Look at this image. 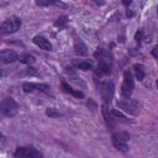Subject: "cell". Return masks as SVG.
<instances>
[{"mask_svg":"<svg viewBox=\"0 0 158 158\" xmlns=\"http://www.w3.org/2000/svg\"><path fill=\"white\" fill-rule=\"evenodd\" d=\"M128 141H130V135L126 131L116 132L112 135V143L115 148L121 152H126L128 149Z\"/></svg>","mask_w":158,"mask_h":158,"instance_id":"cell-1","label":"cell"},{"mask_svg":"<svg viewBox=\"0 0 158 158\" xmlns=\"http://www.w3.org/2000/svg\"><path fill=\"white\" fill-rule=\"evenodd\" d=\"M117 106L122 109L125 112H128L130 115H137L139 112V104L136 99L126 98L125 100L117 101Z\"/></svg>","mask_w":158,"mask_h":158,"instance_id":"cell-2","label":"cell"},{"mask_svg":"<svg viewBox=\"0 0 158 158\" xmlns=\"http://www.w3.org/2000/svg\"><path fill=\"white\" fill-rule=\"evenodd\" d=\"M21 26V20L16 16L9 19V20H5L2 23H1V27H0V32L2 35H9V33H14L16 32Z\"/></svg>","mask_w":158,"mask_h":158,"instance_id":"cell-3","label":"cell"},{"mask_svg":"<svg viewBox=\"0 0 158 158\" xmlns=\"http://www.w3.org/2000/svg\"><path fill=\"white\" fill-rule=\"evenodd\" d=\"M0 109H1V112L7 116V117H12L17 114V110H19V105L16 104V101L11 98H6L1 101V105H0Z\"/></svg>","mask_w":158,"mask_h":158,"instance_id":"cell-4","label":"cell"},{"mask_svg":"<svg viewBox=\"0 0 158 158\" xmlns=\"http://www.w3.org/2000/svg\"><path fill=\"white\" fill-rule=\"evenodd\" d=\"M133 88H135V84H133V75L130 70H126L123 73V83H122V95L125 98H130L132 95V91H133Z\"/></svg>","mask_w":158,"mask_h":158,"instance_id":"cell-5","label":"cell"},{"mask_svg":"<svg viewBox=\"0 0 158 158\" xmlns=\"http://www.w3.org/2000/svg\"><path fill=\"white\" fill-rule=\"evenodd\" d=\"M14 157H16V158H35V157H42V154L33 147H19L15 151Z\"/></svg>","mask_w":158,"mask_h":158,"instance_id":"cell-6","label":"cell"},{"mask_svg":"<svg viewBox=\"0 0 158 158\" xmlns=\"http://www.w3.org/2000/svg\"><path fill=\"white\" fill-rule=\"evenodd\" d=\"M101 98L104 99L105 102H110L114 95V83L112 81H104L100 88Z\"/></svg>","mask_w":158,"mask_h":158,"instance_id":"cell-7","label":"cell"},{"mask_svg":"<svg viewBox=\"0 0 158 158\" xmlns=\"http://www.w3.org/2000/svg\"><path fill=\"white\" fill-rule=\"evenodd\" d=\"M22 89L25 93H31V91H35V90H38V91H42V93H49L51 90V86L47 85V84H37V83H25L22 85Z\"/></svg>","mask_w":158,"mask_h":158,"instance_id":"cell-8","label":"cell"},{"mask_svg":"<svg viewBox=\"0 0 158 158\" xmlns=\"http://www.w3.org/2000/svg\"><path fill=\"white\" fill-rule=\"evenodd\" d=\"M0 58H1V62H2V63H12V62H15L16 59H19L16 52L10 51V49L2 51V52L0 53Z\"/></svg>","mask_w":158,"mask_h":158,"instance_id":"cell-9","label":"cell"},{"mask_svg":"<svg viewBox=\"0 0 158 158\" xmlns=\"http://www.w3.org/2000/svg\"><path fill=\"white\" fill-rule=\"evenodd\" d=\"M33 42L36 46H38L41 49H44V51H51L52 49V44L49 43V41L42 36H36L33 38Z\"/></svg>","mask_w":158,"mask_h":158,"instance_id":"cell-10","label":"cell"},{"mask_svg":"<svg viewBox=\"0 0 158 158\" xmlns=\"http://www.w3.org/2000/svg\"><path fill=\"white\" fill-rule=\"evenodd\" d=\"M62 88H63V90L65 91V93H68V94H70V95H73L74 98H77V99H81V98H84V94L81 93V91H78V90H74L72 86H69L67 83H62Z\"/></svg>","mask_w":158,"mask_h":158,"instance_id":"cell-11","label":"cell"},{"mask_svg":"<svg viewBox=\"0 0 158 158\" xmlns=\"http://www.w3.org/2000/svg\"><path fill=\"white\" fill-rule=\"evenodd\" d=\"M74 49H75V53L79 54V56H84V54H86V52H88L86 46H85L80 40H77V41L74 42Z\"/></svg>","mask_w":158,"mask_h":158,"instance_id":"cell-12","label":"cell"},{"mask_svg":"<svg viewBox=\"0 0 158 158\" xmlns=\"http://www.w3.org/2000/svg\"><path fill=\"white\" fill-rule=\"evenodd\" d=\"M110 73H111L110 65L105 60H100L98 64V74L101 75V74H110Z\"/></svg>","mask_w":158,"mask_h":158,"instance_id":"cell-13","label":"cell"},{"mask_svg":"<svg viewBox=\"0 0 158 158\" xmlns=\"http://www.w3.org/2000/svg\"><path fill=\"white\" fill-rule=\"evenodd\" d=\"M101 111H102V116H104V118H105V122H106L107 127L112 130L115 125H114V122H112V118H111V114H110V115L107 114V109H106V105H105V104L101 106Z\"/></svg>","mask_w":158,"mask_h":158,"instance_id":"cell-14","label":"cell"},{"mask_svg":"<svg viewBox=\"0 0 158 158\" xmlns=\"http://www.w3.org/2000/svg\"><path fill=\"white\" fill-rule=\"evenodd\" d=\"M36 4L41 7L44 6H53V5H63L60 0H36Z\"/></svg>","mask_w":158,"mask_h":158,"instance_id":"cell-15","label":"cell"},{"mask_svg":"<svg viewBox=\"0 0 158 158\" xmlns=\"http://www.w3.org/2000/svg\"><path fill=\"white\" fill-rule=\"evenodd\" d=\"M19 60L21 62V63H25V64H32V63H35V57L33 56H31V54H28V53H25V54H21L20 57H19Z\"/></svg>","mask_w":158,"mask_h":158,"instance_id":"cell-16","label":"cell"},{"mask_svg":"<svg viewBox=\"0 0 158 158\" xmlns=\"http://www.w3.org/2000/svg\"><path fill=\"white\" fill-rule=\"evenodd\" d=\"M135 73H136V78L141 81V80H143V78H144V72H143V67L141 65V64H135Z\"/></svg>","mask_w":158,"mask_h":158,"instance_id":"cell-17","label":"cell"},{"mask_svg":"<svg viewBox=\"0 0 158 158\" xmlns=\"http://www.w3.org/2000/svg\"><path fill=\"white\" fill-rule=\"evenodd\" d=\"M111 116L115 117V118H117V120H120V121H122V122H130V120H128L125 115H122L120 111H117L116 109L111 110Z\"/></svg>","mask_w":158,"mask_h":158,"instance_id":"cell-18","label":"cell"},{"mask_svg":"<svg viewBox=\"0 0 158 158\" xmlns=\"http://www.w3.org/2000/svg\"><path fill=\"white\" fill-rule=\"evenodd\" d=\"M67 22H68L67 16H60V17H58V19L56 20L54 26H56V27H59V28H63V27H65Z\"/></svg>","mask_w":158,"mask_h":158,"instance_id":"cell-19","label":"cell"},{"mask_svg":"<svg viewBox=\"0 0 158 158\" xmlns=\"http://www.w3.org/2000/svg\"><path fill=\"white\" fill-rule=\"evenodd\" d=\"M105 56H109V53L105 49H102V48H98L95 51V53H94V57L95 58H99V59H102Z\"/></svg>","mask_w":158,"mask_h":158,"instance_id":"cell-20","label":"cell"},{"mask_svg":"<svg viewBox=\"0 0 158 158\" xmlns=\"http://www.w3.org/2000/svg\"><path fill=\"white\" fill-rule=\"evenodd\" d=\"M46 115L49 116V117H53V118H57V117L60 116V114H59L56 109H49V107L46 110Z\"/></svg>","mask_w":158,"mask_h":158,"instance_id":"cell-21","label":"cell"},{"mask_svg":"<svg viewBox=\"0 0 158 158\" xmlns=\"http://www.w3.org/2000/svg\"><path fill=\"white\" fill-rule=\"evenodd\" d=\"M78 68L81 69V70H90V69L93 68V65H91V63H89V62H80V63L78 64Z\"/></svg>","mask_w":158,"mask_h":158,"instance_id":"cell-22","label":"cell"},{"mask_svg":"<svg viewBox=\"0 0 158 158\" xmlns=\"http://www.w3.org/2000/svg\"><path fill=\"white\" fill-rule=\"evenodd\" d=\"M142 37H143V31H142V30L137 31V32H136V35H135V40H136V42H137V43H139V42L142 41Z\"/></svg>","mask_w":158,"mask_h":158,"instance_id":"cell-23","label":"cell"},{"mask_svg":"<svg viewBox=\"0 0 158 158\" xmlns=\"http://www.w3.org/2000/svg\"><path fill=\"white\" fill-rule=\"evenodd\" d=\"M86 105H88V107H89V109H90V110H91V111H93V110H95V109H96V104H95V102H94V101H93V100H89V101H88V104H86Z\"/></svg>","mask_w":158,"mask_h":158,"instance_id":"cell-24","label":"cell"},{"mask_svg":"<svg viewBox=\"0 0 158 158\" xmlns=\"http://www.w3.org/2000/svg\"><path fill=\"white\" fill-rule=\"evenodd\" d=\"M152 56L158 60V47H154V48L152 49Z\"/></svg>","mask_w":158,"mask_h":158,"instance_id":"cell-25","label":"cell"},{"mask_svg":"<svg viewBox=\"0 0 158 158\" xmlns=\"http://www.w3.org/2000/svg\"><path fill=\"white\" fill-rule=\"evenodd\" d=\"M25 73H26V74H37V73L33 70V68H27V69L25 70Z\"/></svg>","mask_w":158,"mask_h":158,"instance_id":"cell-26","label":"cell"},{"mask_svg":"<svg viewBox=\"0 0 158 158\" xmlns=\"http://www.w3.org/2000/svg\"><path fill=\"white\" fill-rule=\"evenodd\" d=\"M131 2H132V0H122V4H123L125 6H130Z\"/></svg>","mask_w":158,"mask_h":158,"instance_id":"cell-27","label":"cell"}]
</instances>
